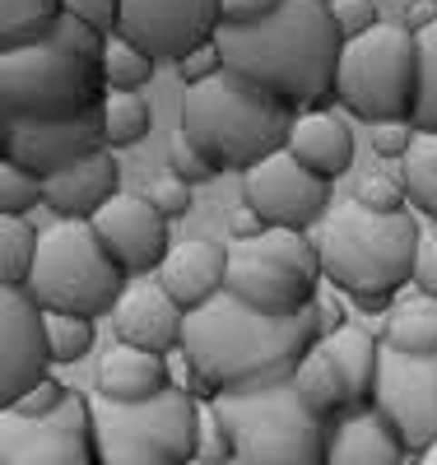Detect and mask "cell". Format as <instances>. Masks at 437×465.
<instances>
[{
  "instance_id": "obj_3",
  "label": "cell",
  "mask_w": 437,
  "mask_h": 465,
  "mask_svg": "<svg viewBox=\"0 0 437 465\" xmlns=\"http://www.w3.org/2000/svg\"><path fill=\"white\" fill-rule=\"evenodd\" d=\"M423 247V228L414 214H372L363 205H340L326 214L316 232L322 275L363 307V312H391V298L414 280Z\"/></svg>"
},
{
  "instance_id": "obj_11",
  "label": "cell",
  "mask_w": 437,
  "mask_h": 465,
  "mask_svg": "<svg viewBox=\"0 0 437 465\" xmlns=\"http://www.w3.org/2000/svg\"><path fill=\"white\" fill-rule=\"evenodd\" d=\"M223 28V0H122V24L116 37L140 47L154 65L158 61H186L214 43Z\"/></svg>"
},
{
  "instance_id": "obj_10",
  "label": "cell",
  "mask_w": 437,
  "mask_h": 465,
  "mask_svg": "<svg viewBox=\"0 0 437 465\" xmlns=\"http://www.w3.org/2000/svg\"><path fill=\"white\" fill-rule=\"evenodd\" d=\"M316 280H322V256L307 232L270 228L265 238L243 242L228 252V289L237 302L265 317H303L316 307Z\"/></svg>"
},
{
  "instance_id": "obj_32",
  "label": "cell",
  "mask_w": 437,
  "mask_h": 465,
  "mask_svg": "<svg viewBox=\"0 0 437 465\" xmlns=\"http://www.w3.org/2000/svg\"><path fill=\"white\" fill-rule=\"evenodd\" d=\"M37 205H47V182L19 163H0V219H28Z\"/></svg>"
},
{
  "instance_id": "obj_30",
  "label": "cell",
  "mask_w": 437,
  "mask_h": 465,
  "mask_svg": "<svg viewBox=\"0 0 437 465\" xmlns=\"http://www.w3.org/2000/svg\"><path fill=\"white\" fill-rule=\"evenodd\" d=\"M154 126V112L140 94H107L103 98V135H107V149H126V144H140Z\"/></svg>"
},
{
  "instance_id": "obj_52",
  "label": "cell",
  "mask_w": 437,
  "mask_h": 465,
  "mask_svg": "<svg viewBox=\"0 0 437 465\" xmlns=\"http://www.w3.org/2000/svg\"><path fill=\"white\" fill-rule=\"evenodd\" d=\"M191 465H201V460H191ZM233 465H237V460H233Z\"/></svg>"
},
{
  "instance_id": "obj_9",
  "label": "cell",
  "mask_w": 437,
  "mask_h": 465,
  "mask_svg": "<svg viewBox=\"0 0 437 465\" xmlns=\"http://www.w3.org/2000/svg\"><path fill=\"white\" fill-rule=\"evenodd\" d=\"M201 401L164 391L149 405H112L89 396L98 465H191Z\"/></svg>"
},
{
  "instance_id": "obj_53",
  "label": "cell",
  "mask_w": 437,
  "mask_h": 465,
  "mask_svg": "<svg viewBox=\"0 0 437 465\" xmlns=\"http://www.w3.org/2000/svg\"><path fill=\"white\" fill-rule=\"evenodd\" d=\"M410 465H414V460H410Z\"/></svg>"
},
{
  "instance_id": "obj_42",
  "label": "cell",
  "mask_w": 437,
  "mask_h": 465,
  "mask_svg": "<svg viewBox=\"0 0 437 465\" xmlns=\"http://www.w3.org/2000/svg\"><path fill=\"white\" fill-rule=\"evenodd\" d=\"M168 173H173V177H182L186 186H195V182H205V177H214L210 159H205V153L195 149L191 140H182V135H177V144L168 149Z\"/></svg>"
},
{
  "instance_id": "obj_17",
  "label": "cell",
  "mask_w": 437,
  "mask_h": 465,
  "mask_svg": "<svg viewBox=\"0 0 437 465\" xmlns=\"http://www.w3.org/2000/svg\"><path fill=\"white\" fill-rule=\"evenodd\" d=\"M94 232L103 238V247L112 252V261L126 270V275H158V265L168 261V219L158 214L144 196H116L98 219H94Z\"/></svg>"
},
{
  "instance_id": "obj_40",
  "label": "cell",
  "mask_w": 437,
  "mask_h": 465,
  "mask_svg": "<svg viewBox=\"0 0 437 465\" xmlns=\"http://www.w3.org/2000/svg\"><path fill=\"white\" fill-rule=\"evenodd\" d=\"M144 201H149L158 214H164V219H177V214L191 210V186H186L182 177L164 173V177H154V186L144 191Z\"/></svg>"
},
{
  "instance_id": "obj_8",
  "label": "cell",
  "mask_w": 437,
  "mask_h": 465,
  "mask_svg": "<svg viewBox=\"0 0 437 465\" xmlns=\"http://www.w3.org/2000/svg\"><path fill=\"white\" fill-rule=\"evenodd\" d=\"M107 98L103 65L70 56L56 43L0 52V112L5 122H70Z\"/></svg>"
},
{
  "instance_id": "obj_27",
  "label": "cell",
  "mask_w": 437,
  "mask_h": 465,
  "mask_svg": "<svg viewBox=\"0 0 437 465\" xmlns=\"http://www.w3.org/2000/svg\"><path fill=\"white\" fill-rule=\"evenodd\" d=\"M61 15H65V0H0V52L47 43Z\"/></svg>"
},
{
  "instance_id": "obj_24",
  "label": "cell",
  "mask_w": 437,
  "mask_h": 465,
  "mask_svg": "<svg viewBox=\"0 0 437 465\" xmlns=\"http://www.w3.org/2000/svg\"><path fill=\"white\" fill-rule=\"evenodd\" d=\"M326 359L335 363L340 381H344V396H349V410H368L372 405V391H377V368H382V340L359 331V326H344L340 335L322 340Z\"/></svg>"
},
{
  "instance_id": "obj_16",
  "label": "cell",
  "mask_w": 437,
  "mask_h": 465,
  "mask_svg": "<svg viewBox=\"0 0 437 465\" xmlns=\"http://www.w3.org/2000/svg\"><path fill=\"white\" fill-rule=\"evenodd\" d=\"M47 312L24 289H0V410L47 381Z\"/></svg>"
},
{
  "instance_id": "obj_7",
  "label": "cell",
  "mask_w": 437,
  "mask_h": 465,
  "mask_svg": "<svg viewBox=\"0 0 437 465\" xmlns=\"http://www.w3.org/2000/svg\"><path fill=\"white\" fill-rule=\"evenodd\" d=\"M214 410L233 438L237 465H326L331 423L298 401L293 381L219 396Z\"/></svg>"
},
{
  "instance_id": "obj_2",
  "label": "cell",
  "mask_w": 437,
  "mask_h": 465,
  "mask_svg": "<svg viewBox=\"0 0 437 465\" xmlns=\"http://www.w3.org/2000/svg\"><path fill=\"white\" fill-rule=\"evenodd\" d=\"M322 344V326H316V307L303 317H265L252 312L247 302L233 293L186 312V335L182 354L195 363L205 386L219 396H243V391H265L280 386L298 372V363Z\"/></svg>"
},
{
  "instance_id": "obj_44",
  "label": "cell",
  "mask_w": 437,
  "mask_h": 465,
  "mask_svg": "<svg viewBox=\"0 0 437 465\" xmlns=\"http://www.w3.org/2000/svg\"><path fill=\"white\" fill-rule=\"evenodd\" d=\"M284 0H223V28H252L265 24Z\"/></svg>"
},
{
  "instance_id": "obj_35",
  "label": "cell",
  "mask_w": 437,
  "mask_h": 465,
  "mask_svg": "<svg viewBox=\"0 0 437 465\" xmlns=\"http://www.w3.org/2000/svg\"><path fill=\"white\" fill-rule=\"evenodd\" d=\"M195 460H201V465H233V460H237L233 438H228V429H223L214 401L201 405V414H195Z\"/></svg>"
},
{
  "instance_id": "obj_18",
  "label": "cell",
  "mask_w": 437,
  "mask_h": 465,
  "mask_svg": "<svg viewBox=\"0 0 437 465\" xmlns=\"http://www.w3.org/2000/svg\"><path fill=\"white\" fill-rule=\"evenodd\" d=\"M116 326V344H131V349H149V354H177L182 335H186V312L168 298V289L158 280H135L122 302L112 312Z\"/></svg>"
},
{
  "instance_id": "obj_14",
  "label": "cell",
  "mask_w": 437,
  "mask_h": 465,
  "mask_svg": "<svg viewBox=\"0 0 437 465\" xmlns=\"http://www.w3.org/2000/svg\"><path fill=\"white\" fill-rule=\"evenodd\" d=\"M0 149H5V163H19L47 182L107 149L103 107L70 116V122H5L0 116Z\"/></svg>"
},
{
  "instance_id": "obj_28",
  "label": "cell",
  "mask_w": 437,
  "mask_h": 465,
  "mask_svg": "<svg viewBox=\"0 0 437 465\" xmlns=\"http://www.w3.org/2000/svg\"><path fill=\"white\" fill-rule=\"evenodd\" d=\"M43 232L28 219H0V289H28Z\"/></svg>"
},
{
  "instance_id": "obj_15",
  "label": "cell",
  "mask_w": 437,
  "mask_h": 465,
  "mask_svg": "<svg viewBox=\"0 0 437 465\" xmlns=\"http://www.w3.org/2000/svg\"><path fill=\"white\" fill-rule=\"evenodd\" d=\"M243 205H252L265 219V228L307 232L312 223H322V214L331 210V182L312 177L284 149V153L256 163L243 177Z\"/></svg>"
},
{
  "instance_id": "obj_48",
  "label": "cell",
  "mask_w": 437,
  "mask_h": 465,
  "mask_svg": "<svg viewBox=\"0 0 437 465\" xmlns=\"http://www.w3.org/2000/svg\"><path fill=\"white\" fill-rule=\"evenodd\" d=\"M316 326H322V340L344 331V307H335L331 298H316Z\"/></svg>"
},
{
  "instance_id": "obj_37",
  "label": "cell",
  "mask_w": 437,
  "mask_h": 465,
  "mask_svg": "<svg viewBox=\"0 0 437 465\" xmlns=\"http://www.w3.org/2000/svg\"><path fill=\"white\" fill-rule=\"evenodd\" d=\"M419 52H423V94H419L414 122H419V131H437V28H428L419 37Z\"/></svg>"
},
{
  "instance_id": "obj_20",
  "label": "cell",
  "mask_w": 437,
  "mask_h": 465,
  "mask_svg": "<svg viewBox=\"0 0 437 465\" xmlns=\"http://www.w3.org/2000/svg\"><path fill=\"white\" fill-rule=\"evenodd\" d=\"M116 196H122V163H116L112 149L94 153V159L74 163L56 177H47V210L56 219L94 223Z\"/></svg>"
},
{
  "instance_id": "obj_23",
  "label": "cell",
  "mask_w": 437,
  "mask_h": 465,
  "mask_svg": "<svg viewBox=\"0 0 437 465\" xmlns=\"http://www.w3.org/2000/svg\"><path fill=\"white\" fill-rule=\"evenodd\" d=\"M289 153L322 182H335L353 163V135L335 112H303L289 131Z\"/></svg>"
},
{
  "instance_id": "obj_31",
  "label": "cell",
  "mask_w": 437,
  "mask_h": 465,
  "mask_svg": "<svg viewBox=\"0 0 437 465\" xmlns=\"http://www.w3.org/2000/svg\"><path fill=\"white\" fill-rule=\"evenodd\" d=\"M103 80H107V94H140L149 80H154V61L131 47L126 37H107V52H103Z\"/></svg>"
},
{
  "instance_id": "obj_50",
  "label": "cell",
  "mask_w": 437,
  "mask_h": 465,
  "mask_svg": "<svg viewBox=\"0 0 437 465\" xmlns=\"http://www.w3.org/2000/svg\"><path fill=\"white\" fill-rule=\"evenodd\" d=\"M414 465H437V447H432V451H428V456H419V460H414Z\"/></svg>"
},
{
  "instance_id": "obj_13",
  "label": "cell",
  "mask_w": 437,
  "mask_h": 465,
  "mask_svg": "<svg viewBox=\"0 0 437 465\" xmlns=\"http://www.w3.org/2000/svg\"><path fill=\"white\" fill-rule=\"evenodd\" d=\"M372 405L391 419L405 451L419 460L437 447V354L432 359H405L382 344L377 391Z\"/></svg>"
},
{
  "instance_id": "obj_26",
  "label": "cell",
  "mask_w": 437,
  "mask_h": 465,
  "mask_svg": "<svg viewBox=\"0 0 437 465\" xmlns=\"http://www.w3.org/2000/svg\"><path fill=\"white\" fill-rule=\"evenodd\" d=\"M293 381V391H298V401L316 414V419H326V423H335V419H344L349 414V396H344V381H340V372H335V363L326 359V349L316 344L312 354L298 363V372L289 377Z\"/></svg>"
},
{
  "instance_id": "obj_38",
  "label": "cell",
  "mask_w": 437,
  "mask_h": 465,
  "mask_svg": "<svg viewBox=\"0 0 437 465\" xmlns=\"http://www.w3.org/2000/svg\"><path fill=\"white\" fill-rule=\"evenodd\" d=\"M326 5H331V19H335L344 43H353V37H363V33H372L382 24L377 10H372V0H326Z\"/></svg>"
},
{
  "instance_id": "obj_4",
  "label": "cell",
  "mask_w": 437,
  "mask_h": 465,
  "mask_svg": "<svg viewBox=\"0 0 437 465\" xmlns=\"http://www.w3.org/2000/svg\"><path fill=\"white\" fill-rule=\"evenodd\" d=\"M298 112L280 98L247 84L243 74H214L205 84H191L182 98V140L210 159L214 173H252L256 163L289 149V131Z\"/></svg>"
},
{
  "instance_id": "obj_33",
  "label": "cell",
  "mask_w": 437,
  "mask_h": 465,
  "mask_svg": "<svg viewBox=\"0 0 437 465\" xmlns=\"http://www.w3.org/2000/svg\"><path fill=\"white\" fill-rule=\"evenodd\" d=\"M47 349H52V363H79L94 349V322L70 312H47Z\"/></svg>"
},
{
  "instance_id": "obj_46",
  "label": "cell",
  "mask_w": 437,
  "mask_h": 465,
  "mask_svg": "<svg viewBox=\"0 0 437 465\" xmlns=\"http://www.w3.org/2000/svg\"><path fill=\"white\" fill-rule=\"evenodd\" d=\"M228 232H233V238H237V247H243V242H256V238H265V219L252 210V205H237L233 214H228Z\"/></svg>"
},
{
  "instance_id": "obj_41",
  "label": "cell",
  "mask_w": 437,
  "mask_h": 465,
  "mask_svg": "<svg viewBox=\"0 0 437 465\" xmlns=\"http://www.w3.org/2000/svg\"><path fill=\"white\" fill-rule=\"evenodd\" d=\"M65 15L79 19V24H89L103 37H112L116 24H122V0H65Z\"/></svg>"
},
{
  "instance_id": "obj_5",
  "label": "cell",
  "mask_w": 437,
  "mask_h": 465,
  "mask_svg": "<svg viewBox=\"0 0 437 465\" xmlns=\"http://www.w3.org/2000/svg\"><path fill=\"white\" fill-rule=\"evenodd\" d=\"M126 270L112 261L94 223L79 219H56L43 228V247L28 280V298L43 312H70V317H107L126 293Z\"/></svg>"
},
{
  "instance_id": "obj_39",
  "label": "cell",
  "mask_w": 437,
  "mask_h": 465,
  "mask_svg": "<svg viewBox=\"0 0 437 465\" xmlns=\"http://www.w3.org/2000/svg\"><path fill=\"white\" fill-rule=\"evenodd\" d=\"M65 401H70V391H65L56 377H47V381H37L28 396H19V401L5 405V410H10V414H24V419H47V414H56Z\"/></svg>"
},
{
  "instance_id": "obj_6",
  "label": "cell",
  "mask_w": 437,
  "mask_h": 465,
  "mask_svg": "<svg viewBox=\"0 0 437 465\" xmlns=\"http://www.w3.org/2000/svg\"><path fill=\"white\" fill-rule=\"evenodd\" d=\"M419 94H423L419 33L382 19L372 33L344 43L335 74V98L344 103V112L363 116L372 126H395L419 112Z\"/></svg>"
},
{
  "instance_id": "obj_47",
  "label": "cell",
  "mask_w": 437,
  "mask_h": 465,
  "mask_svg": "<svg viewBox=\"0 0 437 465\" xmlns=\"http://www.w3.org/2000/svg\"><path fill=\"white\" fill-rule=\"evenodd\" d=\"M414 289H419L423 298H432V302H437V242H432V238H423V247H419Z\"/></svg>"
},
{
  "instance_id": "obj_22",
  "label": "cell",
  "mask_w": 437,
  "mask_h": 465,
  "mask_svg": "<svg viewBox=\"0 0 437 465\" xmlns=\"http://www.w3.org/2000/svg\"><path fill=\"white\" fill-rule=\"evenodd\" d=\"M405 442L391 429V419L368 405V410H349L344 419L331 423V442H326V465H410Z\"/></svg>"
},
{
  "instance_id": "obj_29",
  "label": "cell",
  "mask_w": 437,
  "mask_h": 465,
  "mask_svg": "<svg viewBox=\"0 0 437 465\" xmlns=\"http://www.w3.org/2000/svg\"><path fill=\"white\" fill-rule=\"evenodd\" d=\"M401 182L414 210L437 219V131H414V144L401 159Z\"/></svg>"
},
{
  "instance_id": "obj_49",
  "label": "cell",
  "mask_w": 437,
  "mask_h": 465,
  "mask_svg": "<svg viewBox=\"0 0 437 465\" xmlns=\"http://www.w3.org/2000/svg\"><path fill=\"white\" fill-rule=\"evenodd\" d=\"M401 24H405L410 33H419V37H423L428 28H437V5H432V0H419V5H410V10H405V19H401Z\"/></svg>"
},
{
  "instance_id": "obj_21",
  "label": "cell",
  "mask_w": 437,
  "mask_h": 465,
  "mask_svg": "<svg viewBox=\"0 0 437 465\" xmlns=\"http://www.w3.org/2000/svg\"><path fill=\"white\" fill-rule=\"evenodd\" d=\"M94 391L112 405H149L164 391H173L168 377V359L149 354V349H131V344H112L98 372H94Z\"/></svg>"
},
{
  "instance_id": "obj_19",
  "label": "cell",
  "mask_w": 437,
  "mask_h": 465,
  "mask_svg": "<svg viewBox=\"0 0 437 465\" xmlns=\"http://www.w3.org/2000/svg\"><path fill=\"white\" fill-rule=\"evenodd\" d=\"M154 280L168 289V298L182 307V312H195V307L223 298V289H228V252L210 238L177 242L168 252V261L158 265Z\"/></svg>"
},
{
  "instance_id": "obj_1",
  "label": "cell",
  "mask_w": 437,
  "mask_h": 465,
  "mask_svg": "<svg viewBox=\"0 0 437 465\" xmlns=\"http://www.w3.org/2000/svg\"><path fill=\"white\" fill-rule=\"evenodd\" d=\"M214 43L233 74L280 98L298 116L322 112V103L335 98L344 37L326 0H284L265 24L219 28Z\"/></svg>"
},
{
  "instance_id": "obj_51",
  "label": "cell",
  "mask_w": 437,
  "mask_h": 465,
  "mask_svg": "<svg viewBox=\"0 0 437 465\" xmlns=\"http://www.w3.org/2000/svg\"><path fill=\"white\" fill-rule=\"evenodd\" d=\"M432 242H437V228H432Z\"/></svg>"
},
{
  "instance_id": "obj_25",
  "label": "cell",
  "mask_w": 437,
  "mask_h": 465,
  "mask_svg": "<svg viewBox=\"0 0 437 465\" xmlns=\"http://www.w3.org/2000/svg\"><path fill=\"white\" fill-rule=\"evenodd\" d=\"M382 344L395 349V354H405V359H432L437 354V302L423 293L395 302L386 312Z\"/></svg>"
},
{
  "instance_id": "obj_36",
  "label": "cell",
  "mask_w": 437,
  "mask_h": 465,
  "mask_svg": "<svg viewBox=\"0 0 437 465\" xmlns=\"http://www.w3.org/2000/svg\"><path fill=\"white\" fill-rule=\"evenodd\" d=\"M47 43H56V47L70 52V56H84V61H94V65H103V52H107V37L94 33L89 24L70 19V15H61V24H56V33L47 37Z\"/></svg>"
},
{
  "instance_id": "obj_45",
  "label": "cell",
  "mask_w": 437,
  "mask_h": 465,
  "mask_svg": "<svg viewBox=\"0 0 437 465\" xmlns=\"http://www.w3.org/2000/svg\"><path fill=\"white\" fill-rule=\"evenodd\" d=\"M410 144H414L410 122H395V126H372V149H377V159H405Z\"/></svg>"
},
{
  "instance_id": "obj_43",
  "label": "cell",
  "mask_w": 437,
  "mask_h": 465,
  "mask_svg": "<svg viewBox=\"0 0 437 465\" xmlns=\"http://www.w3.org/2000/svg\"><path fill=\"white\" fill-rule=\"evenodd\" d=\"M177 70H182V80H186V89H191V84H205V80H214V74H223L228 65H223L219 43H205L201 52H191V56H186Z\"/></svg>"
},
{
  "instance_id": "obj_12",
  "label": "cell",
  "mask_w": 437,
  "mask_h": 465,
  "mask_svg": "<svg viewBox=\"0 0 437 465\" xmlns=\"http://www.w3.org/2000/svg\"><path fill=\"white\" fill-rule=\"evenodd\" d=\"M0 465H98L89 396L70 391V401L47 419L0 410Z\"/></svg>"
},
{
  "instance_id": "obj_34",
  "label": "cell",
  "mask_w": 437,
  "mask_h": 465,
  "mask_svg": "<svg viewBox=\"0 0 437 465\" xmlns=\"http://www.w3.org/2000/svg\"><path fill=\"white\" fill-rule=\"evenodd\" d=\"M353 205H363L372 214H405L410 196H405V182L391 177V173H363L359 186H353Z\"/></svg>"
}]
</instances>
